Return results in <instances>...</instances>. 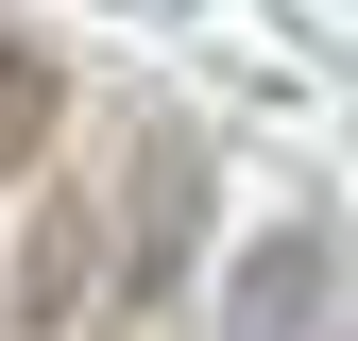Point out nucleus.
<instances>
[{
	"label": "nucleus",
	"mask_w": 358,
	"mask_h": 341,
	"mask_svg": "<svg viewBox=\"0 0 358 341\" xmlns=\"http://www.w3.org/2000/svg\"><path fill=\"white\" fill-rule=\"evenodd\" d=\"M188 239H205V137H154L137 154V273H120V290H171Z\"/></svg>",
	"instance_id": "nucleus-2"
},
{
	"label": "nucleus",
	"mask_w": 358,
	"mask_h": 341,
	"mask_svg": "<svg viewBox=\"0 0 358 341\" xmlns=\"http://www.w3.org/2000/svg\"><path fill=\"white\" fill-rule=\"evenodd\" d=\"M324 290H341L324 222H273L239 273H222V341H307V324H324Z\"/></svg>",
	"instance_id": "nucleus-1"
},
{
	"label": "nucleus",
	"mask_w": 358,
	"mask_h": 341,
	"mask_svg": "<svg viewBox=\"0 0 358 341\" xmlns=\"http://www.w3.org/2000/svg\"><path fill=\"white\" fill-rule=\"evenodd\" d=\"M52 119H69L52 52H0V170H34V154H52Z\"/></svg>",
	"instance_id": "nucleus-3"
}]
</instances>
